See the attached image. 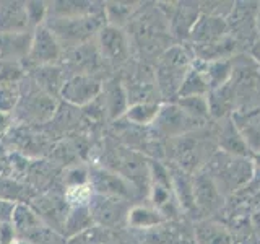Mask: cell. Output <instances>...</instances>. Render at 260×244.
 Returning a JSON list of instances; mask_svg holds the SVG:
<instances>
[{
	"label": "cell",
	"mask_w": 260,
	"mask_h": 244,
	"mask_svg": "<svg viewBox=\"0 0 260 244\" xmlns=\"http://www.w3.org/2000/svg\"><path fill=\"white\" fill-rule=\"evenodd\" d=\"M132 49H138L145 55L158 57L171 47V29L162 7H140V10L127 24Z\"/></svg>",
	"instance_id": "cell-1"
},
{
	"label": "cell",
	"mask_w": 260,
	"mask_h": 244,
	"mask_svg": "<svg viewBox=\"0 0 260 244\" xmlns=\"http://www.w3.org/2000/svg\"><path fill=\"white\" fill-rule=\"evenodd\" d=\"M44 24L54 33L62 49H73L94 41L98 33L108 23H106L103 5L100 10L81 16H67V18L47 16Z\"/></svg>",
	"instance_id": "cell-2"
},
{
	"label": "cell",
	"mask_w": 260,
	"mask_h": 244,
	"mask_svg": "<svg viewBox=\"0 0 260 244\" xmlns=\"http://www.w3.org/2000/svg\"><path fill=\"white\" fill-rule=\"evenodd\" d=\"M193 59L190 51L182 44H173L162 52L154 65V80H156L158 93L165 100L177 98L182 81L190 70Z\"/></svg>",
	"instance_id": "cell-3"
},
{
	"label": "cell",
	"mask_w": 260,
	"mask_h": 244,
	"mask_svg": "<svg viewBox=\"0 0 260 244\" xmlns=\"http://www.w3.org/2000/svg\"><path fill=\"white\" fill-rule=\"evenodd\" d=\"M207 163V174L216 182L223 195L224 192L238 191L252 176V163L246 157L221 151L213 155Z\"/></svg>",
	"instance_id": "cell-4"
},
{
	"label": "cell",
	"mask_w": 260,
	"mask_h": 244,
	"mask_svg": "<svg viewBox=\"0 0 260 244\" xmlns=\"http://www.w3.org/2000/svg\"><path fill=\"white\" fill-rule=\"evenodd\" d=\"M150 168V200L151 207L156 208L168 222H177L182 215V210L179 207L176 199L173 181H171L169 166H165L159 161L148 163Z\"/></svg>",
	"instance_id": "cell-5"
},
{
	"label": "cell",
	"mask_w": 260,
	"mask_h": 244,
	"mask_svg": "<svg viewBox=\"0 0 260 244\" xmlns=\"http://www.w3.org/2000/svg\"><path fill=\"white\" fill-rule=\"evenodd\" d=\"M94 41L104 64L119 67V65L127 64L132 55V43H130L127 31L122 28L104 24Z\"/></svg>",
	"instance_id": "cell-6"
},
{
	"label": "cell",
	"mask_w": 260,
	"mask_h": 244,
	"mask_svg": "<svg viewBox=\"0 0 260 244\" xmlns=\"http://www.w3.org/2000/svg\"><path fill=\"white\" fill-rule=\"evenodd\" d=\"M89 186L94 194L104 197H114L130 202L135 197L137 189L132 182H128L124 176H120L114 169L91 166L89 168Z\"/></svg>",
	"instance_id": "cell-7"
},
{
	"label": "cell",
	"mask_w": 260,
	"mask_h": 244,
	"mask_svg": "<svg viewBox=\"0 0 260 244\" xmlns=\"http://www.w3.org/2000/svg\"><path fill=\"white\" fill-rule=\"evenodd\" d=\"M88 208L94 225L104 228V230H117V228L127 225L130 205L125 200L104 197V195H98L93 192Z\"/></svg>",
	"instance_id": "cell-8"
},
{
	"label": "cell",
	"mask_w": 260,
	"mask_h": 244,
	"mask_svg": "<svg viewBox=\"0 0 260 244\" xmlns=\"http://www.w3.org/2000/svg\"><path fill=\"white\" fill-rule=\"evenodd\" d=\"M63 49L60 43L54 36V33L49 29L46 24L35 28V33L31 36L29 51L26 60L31 67H47V65H57L62 59Z\"/></svg>",
	"instance_id": "cell-9"
},
{
	"label": "cell",
	"mask_w": 260,
	"mask_h": 244,
	"mask_svg": "<svg viewBox=\"0 0 260 244\" xmlns=\"http://www.w3.org/2000/svg\"><path fill=\"white\" fill-rule=\"evenodd\" d=\"M159 134L165 137H184L203 126V122L193 119L177 103H162L156 120L153 122Z\"/></svg>",
	"instance_id": "cell-10"
},
{
	"label": "cell",
	"mask_w": 260,
	"mask_h": 244,
	"mask_svg": "<svg viewBox=\"0 0 260 244\" xmlns=\"http://www.w3.org/2000/svg\"><path fill=\"white\" fill-rule=\"evenodd\" d=\"M103 81L93 77L85 75V73H73L67 77L60 89V98L72 106H88L94 103L101 96Z\"/></svg>",
	"instance_id": "cell-11"
},
{
	"label": "cell",
	"mask_w": 260,
	"mask_h": 244,
	"mask_svg": "<svg viewBox=\"0 0 260 244\" xmlns=\"http://www.w3.org/2000/svg\"><path fill=\"white\" fill-rule=\"evenodd\" d=\"M138 241L140 244H195L193 230L179 220L138 231Z\"/></svg>",
	"instance_id": "cell-12"
},
{
	"label": "cell",
	"mask_w": 260,
	"mask_h": 244,
	"mask_svg": "<svg viewBox=\"0 0 260 244\" xmlns=\"http://www.w3.org/2000/svg\"><path fill=\"white\" fill-rule=\"evenodd\" d=\"M193 182V203L195 214L208 215L216 211L223 205V192L219 191L216 182L207 173H195L192 176Z\"/></svg>",
	"instance_id": "cell-13"
},
{
	"label": "cell",
	"mask_w": 260,
	"mask_h": 244,
	"mask_svg": "<svg viewBox=\"0 0 260 244\" xmlns=\"http://www.w3.org/2000/svg\"><path fill=\"white\" fill-rule=\"evenodd\" d=\"M200 4H171L169 12L162 7L168 21H169V29L171 36L177 39H184L190 36V31L193 24L197 23L200 16Z\"/></svg>",
	"instance_id": "cell-14"
},
{
	"label": "cell",
	"mask_w": 260,
	"mask_h": 244,
	"mask_svg": "<svg viewBox=\"0 0 260 244\" xmlns=\"http://www.w3.org/2000/svg\"><path fill=\"white\" fill-rule=\"evenodd\" d=\"M100 100H101L103 111L111 119H120L130 106L125 86L119 78H111L108 81H103Z\"/></svg>",
	"instance_id": "cell-15"
},
{
	"label": "cell",
	"mask_w": 260,
	"mask_h": 244,
	"mask_svg": "<svg viewBox=\"0 0 260 244\" xmlns=\"http://www.w3.org/2000/svg\"><path fill=\"white\" fill-rule=\"evenodd\" d=\"M226 35H230V29H228V23L224 18L200 13L197 23L193 24L190 31L189 39L193 43V46H205L224 38Z\"/></svg>",
	"instance_id": "cell-16"
},
{
	"label": "cell",
	"mask_w": 260,
	"mask_h": 244,
	"mask_svg": "<svg viewBox=\"0 0 260 244\" xmlns=\"http://www.w3.org/2000/svg\"><path fill=\"white\" fill-rule=\"evenodd\" d=\"M236 129L249 146V150H260V108L236 109L231 116Z\"/></svg>",
	"instance_id": "cell-17"
},
{
	"label": "cell",
	"mask_w": 260,
	"mask_h": 244,
	"mask_svg": "<svg viewBox=\"0 0 260 244\" xmlns=\"http://www.w3.org/2000/svg\"><path fill=\"white\" fill-rule=\"evenodd\" d=\"M29 20L24 2H0V35L26 33Z\"/></svg>",
	"instance_id": "cell-18"
},
{
	"label": "cell",
	"mask_w": 260,
	"mask_h": 244,
	"mask_svg": "<svg viewBox=\"0 0 260 244\" xmlns=\"http://www.w3.org/2000/svg\"><path fill=\"white\" fill-rule=\"evenodd\" d=\"M195 244H234V238L226 226L213 220L202 218L193 223Z\"/></svg>",
	"instance_id": "cell-19"
},
{
	"label": "cell",
	"mask_w": 260,
	"mask_h": 244,
	"mask_svg": "<svg viewBox=\"0 0 260 244\" xmlns=\"http://www.w3.org/2000/svg\"><path fill=\"white\" fill-rule=\"evenodd\" d=\"M55 108H57V104H55L54 96L43 92L39 86L35 89V92L28 93L26 103H24V106H23L24 116H26L28 119L38 120V122L51 119L54 116Z\"/></svg>",
	"instance_id": "cell-20"
},
{
	"label": "cell",
	"mask_w": 260,
	"mask_h": 244,
	"mask_svg": "<svg viewBox=\"0 0 260 244\" xmlns=\"http://www.w3.org/2000/svg\"><path fill=\"white\" fill-rule=\"evenodd\" d=\"M208 95H210V85L205 77V72H203V64L202 60L195 59L190 70L187 72L176 100L192 98V96H208Z\"/></svg>",
	"instance_id": "cell-21"
},
{
	"label": "cell",
	"mask_w": 260,
	"mask_h": 244,
	"mask_svg": "<svg viewBox=\"0 0 260 244\" xmlns=\"http://www.w3.org/2000/svg\"><path fill=\"white\" fill-rule=\"evenodd\" d=\"M218 140L219 146L223 148L224 153L236 155V157H246L249 155V146L244 142V138L241 137L239 130L236 129L233 119H224L223 126H219L218 132Z\"/></svg>",
	"instance_id": "cell-22"
},
{
	"label": "cell",
	"mask_w": 260,
	"mask_h": 244,
	"mask_svg": "<svg viewBox=\"0 0 260 244\" xmlns=\"http://www.w3.org/2000/svg\"><path fill=\"white\" fill-rule=\"evenodd\" d=\"M165 222L168 220H165V217L151 205H132L127 217V226L135 231H146Z\"/></svg>",
	"instance_id": "cell-23"
},
{
	"label": "cell",
	"mask_w": 260,
	"mask_h": 244,
	"mask_svg": "<svg viewBox=\"0 0 260 244\" xmlns=\"http://www.w3.org/2000/svg\"><path fill=\"white\" fill-rule=\"evenodd\" d=\"M142 4L135 2H108L104 4V16L106 23L124 29L132 21L135 13L140 10Z\"/></svg>",
	"instance_id": "cell-24"
},
{
	"label": "cell",
	"mask_w": 260,
	"mask_h": 244,
	"mask_svg": "<svg viewBox=\"0 0 260 244\" xmlns=\"http://www.w3.org/2000/svg\"><path fill=\"white\" fill-rule=\"evenodd\" d=\"M202 64H203V72H205V77L210 85V92L223 88L231 81L233 70H234V64L231 59H223V60H215V62H202Z\"/></svg>",
	"instance_id": "cell-25"
},
{
	"label": "cell",
	"mask_w": 260,
	"mask_h": 244,
	"mask_svg": "<svg viewBox=\"0 0 260 244\" xmlns=\"http://www.w3.org/2000/svg\"><path fill=\"white\" fill-rule=\"evenodd\" d=\"M161 104L158 101H143V103H135L130 104L122 119L134 126H153V122L156 120Z\"/></svg>",
	"instance_id": "cell-26"
},
{
	"label": "cell",
	"mask_w": 260,
	"mask_h": 244,
	"mask_svg": "<svg viewBox=\"0 0 260 244\" xmlns=\"http://www.w3.org/2000/svg\"><path fill=\"white\" fill-rule=\"evenodd\" d=\"M91 226H94V222H93L91 214H89L88 205L72 207L67 214V218H65V223L62 228V236L65 239H69L72 236L85 231Z\"/></svg>",
	"instance_id": "cell-27"
},
{
	"label": "cell",
	"mask_w": 260,
	"mask_h": 244,
	"mask_svg": "<svg viewBox=\"0 0 260 244\" xmlns=\"http://www.w3.org/2000/svg\"><path fill=\"white\" fill-rule=\"evenodd\" d=\"M35 80L36 85L43 89V92L49 93L51 96L59 95L63 85V73L57 65H47V67H38L35 69Z\"/></svg>",
	"instance_id": "cell-28"
},
{
	"label": "cell",
	"mask_w": 260,
	"mask_h": 244,
	"mask_svg": "<svg viewBox=\"0 0 260 244\" xmlns=\"http://www.w3.org/2000/svg\"><path fill=\"white\" fill-rule=\"evenodd\" d=\"M65 244H112L109 230H104L101 226H91L88 230L81 231L75 236H72Z\"/></svg>",
	"instance_id": "cell-29"
},
{
	"label": "cell",
	"mask_w": 260,
	"mask_h": 244,
	"mask_svg": "<svg viewBox=\"0 0 260 244\" xmlns=\"http://www.w3.org/2000/svg\"><path fill=\"white\" fill-rule=\"evenodd\" d=\"M21 96V88L16 81L0 83V112L12 114L16 111Z\"/></svg>",
	"instance_id": "cell-30"
},
{
	"label": "cell",
	"mask_w": 260,
	"mask_h": 244,
	"mask_svg": "<svg viewBox=\"0 0 260 244\" xmlns=\"http://www.w3.org/2000/svg\"><path fill=\"white\" fill-rule=\"evenodd\" d=\"M63 184L65 189L69 187H75V186H85L89 182V168L83 165H75V166H69L63 173Z\"/></svg>",
	"instance_id": "cell-31"
},
{
	"label": "cell",
	"mask_w": 260,
	"mask_h": 244,
	"mask_svg": "<svg viewBox=\"0 0 260 244\" xmlns=\"http://www.w3.org/2000/svg\"><path fill=\"white\" fill-rule=\"evenodd\" d=\"M24 195V187L16 181L7 177H0V199L10 200L15 203H23L21 197Z\"/></svg>",
	"instance_id": "cell-32"
},
{
	"label": "cell",
	"mask_w": 260,
	"mask_h": 244,
	"mask_svg": "<svg viewBox=\"0 0 260 244\" xmlns=\"http://www.w3.org/2000/svg\"><path fill=\"white\" fill-rule=\"evenodd\" d=\"M23 77V69L20 62L16 60H7L0 59V83H10V81H16Z\"/></svg>",
	"instance_id": "cell-33"
},
{
	"label": "cell",
	"mask_w": 260,
	"mask_h": 244,
	"mask_svg": "<svg viewBox=\"0 0 260 244\" xmlns=\"http://www.w3.org/2000/svg\"><path fill=\"white\" fill-rule=\"evenodd\" d=\"M24 8H26L29 24H32L35 28L44 24V21L47 18L49 4H46V2H24Z\"/></svg>",
	"instance_id": "cell-34"
},
{
	"label": "cell",
	"mask_w": 260,
	"mask_h": 244,
	"mask_svg": "<svg viewBox=\"0 0 260 244\" xmlns=\"http://www.w3.org/2000/svg\"><path fill=\"white\" fill-rule=\"evenodd\" d=\"M18 203L0 199V225L2 223H12V218L15 214V208Z\"/></svg>",
	"instance_id": "cell-35"
},
{
	"label": "cell",
	"mask_w": 260,
	"mask_h": 244,
	"mask_svg": "<svg viewBox=\"0 0 260 244\" xmlns=\"http://www.w3.org/2000/svg\"><path fill=\"white\" fill-rule=\"evenodd\" d=\"M12 126V114L0 112V135H4Z\"/></svg>",
	"instance_id": "cell-36"
},
{
	"label": "cell",
	"mask_w": 260,
	"mask_h": 244,
	"mask_svg": "<svg viewBox=\"0 0 260 244\" xmlns=\"http://www.w3.org/2000/svg\"><path fill=\"white\" fill-rule=\"evenodd\" d=\"M252 46H254V47H252V59H254V62L260 67V39Z\"/></svg>",
	"instance_id": "cell-37"
},
{
	"label": "cell",
	"mask_w": 260,
	"mask_h": 244,
	"mask_svg": "<svg viewBox=\"0 0 260 244\" xmlns=\"http://www.w3.org/2000/svg\"><path fill=\"white\" fill-rule=\"evenodd\" d=\"M255 28H257V35L260 38V4L257 7V20H255Z\"/></svg>",
	"instance_id": "cell-38"
},
{
	"label": "cell",
	"mask_w": 260,
	"mask_h": 244,
	"mask_svg": "<svg viewBox=\"0 0 260 244\" xmlns=\"http://www.w3.org/2000/svg\"><path fill=\"white\" fill-rule=\"evenodd\" d=\"M13 244H31V242H28V241H23V239H16Z\"/></svg>",
	"instance_id": "cell-39"
}]
</instances>
